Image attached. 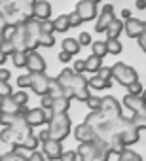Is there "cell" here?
Returning <instances> with one entry per match:
<instances>
[{
	"instance_id": "obj_21",
	"label": "cell",
	"mask_w": 146,
	"mask_h": 161,
	"mask_svg": "<svg viewBox=\"0 0 146 161\" xmlns=\"http://www.w3.org/2000/svg\"><path fill=\"white\" fill-rule=\"evenodd\" d=\"M86 64H87V72H97V74H99V70L103 68V61H101V57H97V55H89V57L86 59Z\"/></svg>"
},
{
	"instance_id": "obj_36",
	"label": "cell",
	"mask_w": 146,
	"mask_h": 161,
	"mask_svg": "<svg viewBox=\"0 0 146 161\" xmlns=\"http://www.w3.org/2000/svg\"><path fill=\"white\" fill-rule=\"evenodd\" d=\"M40 27H42V32H49V34H53V31H55V23L49 21V19L40 21Z\"/></svg>"
},
{
	"instance_id": "obj_46",
	"label": "cell",
	"mask_w": 146,
	"mask_h": 161,
	"mask_svg": "<svg viewBox=\"0 0 146 161\" xmlns=\"http://www.w3.org/2000/svg\"><path fill=\"white\" fill-rule=\"evenodd\" d=\"M10 70L8 68H2V70H0V80H2V84H8V80H10Z\"/></svg>"
},
{
	"instance_id": "obj_11",
	"label": "cell",
	"mask_w": 146,
	"mask_h": 161,
	"mask_svg": "<svg viewBox=\"0 0 146 161\" xmlns=\"http://www.w3.org/2000/svg\"><path fill=\"white\" fill-rule=\"evenodd\" d=\"M144 31H146V21H140V19H137V17L125 21V32H127L129 38H137V40H138Z\"/></svg>"
},
{
	"instance_id": "obj_5",
	"label": "cell",
	"mask_w": 146,
	"mask_h": 161,
	"mask_svg": "<svg viewBox=\"0 0 146 161\" xmlns=\"http://www.w3.org/2000/svg\"><path fill=\"white\" fill-rule=\"evenodd\" d=\"M114 19H116V17H114V6H112V4H104L103 10H101V14H99V17H97L95 29H97L99 32H106L108 25H110Z\"/></svg>"
},
{
	"instance_id": "obj_42",
	"label": "cell",
	"mask_w": 146,
	"mask_h": 161,
	"mask_svg": "<svg viewBox=\"0 0 146 161\" xmlns=\"http://www.w3.org/2000/svg\"><path fill=\"white\" fill-rule=\"evenodd\" d=\"M38 140L44 144V142H48V140H51V133H49V129L46 127V129H42L40 133H38Z\"/></svg>"
},
{
	"instance_id": "obj_18",
	"label": "cell",
	"mask_w": 146,
	"mask_h": 161,
	"mask_svg": "<svg viewBox=\"0 0 146 161\" xmlns=\"http://www.w3.org/2000/svg\"><path fill=\"white\" fill-rule=\"evenodd\" d=\"M101 112H110V114H121V106L114 97H103V108Z\"/></svg>"
},
{
	"instance_id": "obj_20",
	"label": "cell",
	"mask_w": 146,
	"mask_h": 161,
	"mask_svg": "<svg viewBox=\"0 0 146 161\" xmlns=\"http://www.w3.org/2000/svg\"><path fill=\"white\" fill-rule=\"evenodd\" d=\"M53 23H55V31H59V32H65V31L70 29V17H68V14L57 15L53 19Z\"/></svg>"
},
{
	"instance_id": "obj_39",
	"label": "cell",
	"mask_w": 146,
	"mask_h": 161,
	"mask_svg": "<svg viewBox=\"0 0 146 161\" xmlns=\"http://www.w3.org/2000/svg\"><path fill=\"white\" fill-rule=\"evenodd\" d=\"M68 17H70V27H78L84 19L80 17V14L78 12H72V14H68Z\"/></svg>"
},
{
	"instance_id": "obj_2",
	"label": "cell",
	"mask_w": 146,
	"mask_h": 161,
	"mask_svg": "<svg viewBox=\"0 0 146 161\" xmlns=\"http://www.w3.org/2000/svg\"><path fill=\"white\" fill-rule=\"evenodd\" d=\"M112 76H114V80H116L118 84H121V86H125V87H131L133 84L138 82L137 70L131 68V66L125 64V63H116V64L112 66Z\"/></svg>"
},
{
	"instance_id": "obj_40",
	"label": "cell",
	"mask_w": 146,
	"mask_h": 161,
	"mask_svg": "<svg viewBox=\"0 0 146 161\" xmlns=\"http://www.w3.org/2000/svg\"><path fill=\"white\" fill-rule=\"evenodd\" d=\"M99 76H101L103 80H106V82H112V78H114V76H112V68H106V66L99 70Z\"/></svg>"
},
{
	"instance_id": "obj_27",
	"label": "cell",
	"mask_w": 146,
	"mask_h": 161,
	"mask_svg": "<svg viewBox=\"0 0 146 161\" xmlns=\"http://www.w3.org/2000/svg\"><path fill=\"white\" fill-rule=\"evenodd\" d=\"M118 161H142V157H140L138 153H135L133 150H129V148H127L123 153H120V155H118Z\"/></svg>"
},
{
	"instance_id": "obj_13",
	"label": "cell",
	"mask_w": 146,
	"mask_h": 161,
	"mask_svg": "<svg viewBox=\"0 0 146 161\" xmlns=\"http://www.w3.org/2000/svg\"><path fill=\"white\" fill-rule=\"evenodd\" d=\"M120 140L125 144V148L131 146V144H135V142L138 140V129L133 125V121H127V123H125V127H123L121 133H120Z\"/></svg>"
},
{
	"instance_id": "obj_44",
	"label": "cell",
	"mask_w": 146,
	"mask_h": 161,
	"mask_svg": "<svg viewBox=\"0 0 146 161\" xmlns=\"http://www.w3.org/2000/svg\"><path fill=\"white\" fill-rule=\"evenodd\" d=\"M12 95H14V91H12V87L8 84L0 86V97H12Z\"/></svg>"
},
{
	"instance_id": "obj_25",
	"label": "cell",
	"mask_w": 146,
	"mask_h": 161,
	"mask_svg": "<svg viewBox=\"0 0 146 161\" xmlns=\"http://www.w3.org/2000/svg\"><path fill=\"white\" fill-rule=\"evenodd\" d=\"M12 61H14L15 66H27V63H29V51H15L12 55Z\"/></svg>"
},
{
	"instance_id": "obj_47",
	"label": "cell",
	"mask_w": 146,
	"mask_h": 161,
	"mask_svg": "<svg viewBox=\"0 0 146 161\" xmlns=\"http://www.w3.org/2000/svg\"><path fill=\"white\" fill-rule=\"evenodd\" d=\"M70 57H72V55H70V53H66V51H63V49H61V51H59V55H57V59H59L61 63H68V61H70Z\"/></svg>"
},
{
	"instance_id": "obj_10",
	"label": "cell",
	"mask_w": 146,
	"mask_h": 161,
	"mask_svg": "<svg viewBox=\"0 0 146 161\" xmlns=\"http://www.w3.org/2000/svg\"><path fill=\"white\" fill-rule=\"evenodd\" d=\"M42 153H44L48 159H61L65 152H63L61 142L55 140V138H51V140H48V142L42 144Z\"/></svg>"
},
{
	"instance_id": "obj_31",
	"label": "cell",
	"mask_w": 146,
	"mask_h": 161,
	"mask_svg": "<svg viewBox=\"0 0 146 161\" xmlns=\"http://www.w3.org/2000/svg\"><path fill=\"white\" fill-rule=\"evenodd\" d=\"M53 44H55V36L49 34V32H42V36H40V46H44V47H51Z\"/></svg>"
},
{
	"instance_id": "obj_37",
	"label": "cell",
	"mask_w": 146,
	"mask_h": 161,
	"mask_svg": "<svg viewBox=\"0 0 146 161\" xmlns=\"http://www.w3.org/2000/svg\"><path fill=\"white\" fill-rule=\"evenodd\" d=\"M127 91H129V95H135V97H142V86H140V82H137V84H133L131 87H127Z\"/></svg>"
},
{
	"instance_id": "obj_48",
	"label": "cell",
	"mask_w": 146,
	"mask_h": 161,
	"mask_svg": "<svg viewBox=\"0 0 146 161\" xmlns=\"http://www.w3.org/2000/svg\"><path fill=\"white\" fill-rule=\"evenodd\" d=\"M120 19H125V21L133 19V17H131V10H129V8H123V10H121V15H120Z\"/></svg>"
},
{
	"instance_id": "obj_49",
	"label": "cell",
	"mask_w": 146,
	"mask_h": 161,
	"mask_svg": "<svg viewBox=\"0 0 146 161\" xmlns=\"http://www.w3.org/2000/svg\"><path fill=\"white\" fill-rule=\"evenodd\" d=\"M44 157H46V155H44L42 152H34V153H32V157H31L29 161H44Z\"/></svg>"
},
{
	"instance_id": "obj_51",
	"label": "cell",
	"mask_w": 146,
	"mask_h": 161,
	"mask_svg": "<svg viewBox=\"0 0 146 161\" xmlns=\"http://www.w3.org/2000/svg\"><path fill=\"white\" fill-rule=\"evenodd\" d=\"M138 10H144L146 8V0H137V4H135Z\"/></svg>"
},
{
	"instance_id": "obj_8",
	"label": "cell",
	"mask_w": 146,
	"mask_h": 161,
	"mask_svg": "<svg viewBox=\"0 0 146 161\" xmlns=\"http://www.w3.org/2000/svg\"><path fill=\"white\" fill-rule=\"evenodd\" d=\"M76 12L80 14V17L84 21H89L93 17H99L97 15V2H95V0H82V2H78Z\"/></svg>"
},
{
	"instance_id": "obj_35",
	"label": "cell",
	"mask_w": 146,
	"mask_h": 161,
	"mask_svg": "<svg viewBox=\"0 0 146 161\" xmlns=\"http://www.w3.org/2000/svg\"><path fill=\"white\" fill-rule=\"evenodd\" d=\"M72 70H74L76 74H82L84 70H87V64H86V59H78V61H74V66H72Z\"/></svg>"
},
{
	"instance_id": "obj_12",
	"label": "cell",
	"mask_w": 146,
	"mask_h": 161,
	"mask_svg": "<svg viewBox=\"0 0 146 161\" xmlns=\"http://www.w3.org/2000/svg\"><path fill=\"white\" fill-rule=\"evenodd\" d=\"M27 68H29V74H44V70H46V59L42 55H38L36 51H31L29 53Z\"/></svg>"
},
{
	"instance_id": "obj_3",
	"label": "cell",
	"mask_w": 146,
	"mask_h": 161,
	"mask_svg": "<svg viewBox=\"0 0 146 161\" xmlns=\"http://www.w3.org/2000/svg\"><path fill=\"white\" fill-rule=\"evenodd\" d=\"M48 129L51 133V138L61 142L70 133V118H68V114H55V118L48 123Z\"/></svg>"
},
{
	"instance_id": "obj_24",
	"label": "cell",
	"mask_w": 146,
	"mask_h": 161,
	"mask_svg": "<svg viewBox=\"0 0 146 161\" xmlns=\"http://www.w3.org/2000/svg\"><path fill=\"white\" fill-rule=\"evenodd\" d=\"M110 84H112V82L103 80L99 74H95V76L89 78V87H93V89H104V87H110Z\"/></svg>"
},
{
	"instance_id": "obj_34",
	"label": "cell",
	"mask_w": 146,
	"mask_h": 161,
	"mask_svg": "<svg viewBox=\"0 0 146 161\" xmlns=\"http://www.w3.org/2000/svg\"><path fill=\"white\" fill-rule=\"evenodd\" d=\"M17 86L19 87H31L32 86V74H21L17 78Z\"/></svg>"
},
{
	"instance_id": "obj_14",
	"label": "cell",
	"mask_w": 146,
	"mask_h": 161,
	"mask_svg": "<svg viewBox=\"0 0 146 161\" xmlns=\"http://www.w3.org/2000/svg\"><path fill=\"white\" fill-rule=\"evenodd\" d=\"M19 110H21V106L14 101V95L0 97V112H2V116H17Z\"/></svg>"
},
{
	"instance_id": "obj_50",
	"label": "cell",
	"mask_w": 146,
	"mask_h": 161,
	"mask_svg": "<svg viewBox=\"0 0 146 161\" xmlns=\"http://www.w3.org/2000/svg\"><path fill=\"white\" fill-rule=\"evenodd\" d=\"M138 46H140V47H142V51L146 53V31H144V32H142V36L138 38Z\"/></svg>"
},
{
	"instance_id": "obj_9",
	"label": "cell",
	"mask_w": 146,
	"mask_h": 161,
	"mask_svg": "<svg viewBox=\"0 0 146 161\" xmlns=\"http://www.w3.org/2000/svg\"><path fill=\"white\" fill-rule=\"evenodd\" d=\"M31 15L34 19H38V21H46L51 15V6L46 2V0H34V2H32V10H31Z\"/></svg>"
},
{
	"instance_id": "obj_26",
	"label": "cell",
	"mask_w": 146,
	"mask_h": 161,
	"mask_svg": "<svg viewBox=\"0 0 146 161\" xmlns=\"http://www.w3.org/2000/svg\"><path fill=\"white\" fill-rule=\"evenodd\" d=\"M133 125L137 129H146V108L142 112H138V114L133 116Z\"/></svg>"
},
{
	"instance_id": "obj_41",
	"label": "cell",
	"mask_w": 146,
	"mask_h": 161,
	"mask_svg": "<svg viewBox=\"0 0 146 161\" xmlns=\"http://www.w3.org/2000/svg\"><path fill=\"white\" fill-rule=\"evenodd\" d=\"M78 42H80V46H89V44H91V34L84 31V32L78 36Z\"/></svg>"
},
{
	"instance_id": "obj_33",
	"label": "cell",
	"mask_w": 146,
	"mask_h": 161,
	"mask_svg": "<svg viewBox=\"0 0 146 161\" xmlns=\"http://www.w3.org/2000/svg\"><path fill=\"white\" fill-rule=\"evenodd\" d=\"M14 152H15L19 157H23L25 161H29V159L32 157V153H34L32 150H29V148H25V146H15V150H14Z\"/></svg>"
},
{
	"instance_id": "obj_29",
	"label": "cell",
	"mask_w": 146,
	"mask_h": 161,
	"mask_svg": "<svg viewBox=\"0 0 146 161\" xmlns=\"http://www.w3.org/2000/svg\"><path fill=\"white\" fill-rule=\"evenodd\" d=\"M121 42L120 40H106V49H108V53H112V55H118L120 51H121Z\"/></svg>"
},
{
	"instance_id": "obj_45",
	"label": "cell",
	"mask_w": 146,
	"mask_h": 161,
	"mask_svg": "<svg viewBox=\"0 0 146 161\" xmlns=\"http://www.w3.org/2000/svg\"><path fill=\"white\" fill-rule=\"evenodd\" d=\"M2 161H25V159L19 157L15 152H12V153H8V155H2Z\"/></svg>"
},
{
	"instance_id": "obj_16",
	"label": "cell",
	"mask_w": 146,
	"mask_h": 161,
	"mask_svg": "<svg viewBox=\"0 0 146 161\" xmlns=\"http://www.w3.org/2000/svg\"><path fill=\"white\" fill-rule=\"evenodd\" d=\"M25 119H27V123L31 127H34V125H42L46 121V116H44V110L42 108H31L29 114L25 116Z\"/></svg>"
},
{
	"instance_id": "obj_22",
	"label": "cell",
	"mask_w": 146,
	"mask_h": 161,
	"mask_svg": "<svg viewBox=\"0 0 146 161\" xmlns=\"http://www.w3.org/2000/svg\"><path fill=\"white\" fill-rule=\"evenodd\" d=\"M49 95H51L53 99H61V97H65V89H63V86L59 84V80H57V78H51V84H49Z\"/></svg>"
},
{
	"instance_id": "obj_30",
	"label": "cell",
	"mask_w": 146,
	"mask_h": 161,
	"mask_svg": "<svg viewBox=\"0 0 146 161\" xmlns=\"http://www.w3.org/2000/svg\"><path fill=\"white\" fill-rule=\"evenodd\" d=\"M87 106L91 108V112H101V108H103V97H89V101H87Z\"/></svg>"
},
{
	"instance_id": "obj_32",
	"label": "cell",
	"mask_w": 146,
	"mask_h": 161,
	"mask_svg": "<svg viewBox=\"0 0 146 161\" xmlns=\"http://www.w3.org/2000/svg\"><path fill=\"white\" fill-rule=\"evenodd\" d=\"M14 101L19 104V106H27L29 103V95L25 91H14Z\"/></svg>"
},
{
	"instance_id": "obj_6",
	"label": "cell",
	"mask_w": 146,
	"mask_h": 161,
	"mask_svg": "<svg viewBox=\"0 0 146 161\" xmlns=\"http://www.w3.org/2000/svg\"><path fill=\"white\" fill-rule=\"evenodd\" d=\"M49 84H51V78L46 76V72L44 74H32V86H31V89L36 95L44 97V95H49Z\"/></svg>"
},
{
	"instance_id": "obj_4",
	"label": "cell",
	"mask_w": 146,
	"mask_h": 161,
	"mask_svg": "<svg viewBox=\"0 0 146 161\" xmlns=\"http://www.w3.org/2000/svg\"><path fill=\"white\" fill-rule=\"evenodd\" d=\"M25 27H27V51H34L38 46H40V36H42V27H40V21L31 17L25 21Z\"/></svg>"
},
{
	"instance_id": "obj_7",
	"label": "cell",
	"mask_w": 146,
	"mask_h": 161,
	"mask_svg": "<svg viewBox=\"0 0 146 161\" xmlns=\"http://www.w3.org/2000/svg\"><path fill=\"white\" fill-rule=\"evenodd\" d=\"M74 136L80 140V144H86V142H93V140H97V133H95V129L89 125V123H80V125H76V129H74Z\"/></svg>"
},
{
	"instance_id": "obj_43",
	"label": "cell",
	"mask_w": 146,
	"mask_h": 161,
	"mask_svg": "<svg viewBox=\"0 0 146 161\" xmlns=\"http://www.w3.org/2000/svg\"><path fill=\"white\" fill-rule=\"evenodd\" d=\"M59 161H78V152H65Z\"/></svg>"
},
{
	"instance_id": "obj_38",
	"label": "cell",
	"mask_w": 146,
	"mask_h": 161,
	"mask_svg": "<svg viewBox=\"0 0 146 161\" xmlns=\"http://www.w3.org/2000/svg\"><path fill=\"white\" fill-rule=\"evenodd\" d=\"M53 103H55V99H53L51 95L40 97V106H42V108H53Z\"/></svg>"
},
{
	"instance_id": "obj_19",
	"label": "cell",
	"mask_w": 146,
	"mask_h": 161,
	"mask_svg": "<svg viewBox=\"0 0 146 161\" xmlns=\"http://www.w3.org/2000/svg\"><path fill=\"white\" fill-rule=\"evenodd\" d=\"M61 46H63V51H66V53H70V55H76V53L80 51V47H82L76 38H65Z\"/></svg>"
},
{
	"instance_id": "obj_52",
	"label": "cell",
	"mask_w": 146,
	"mask_h": 161,
	"mask_svg": "<svg viewBox=\"0 0 146 161\" xmlns=\"http://www.w3.org/2000/svg\"><path fill=\"white\" fill-rule=\"evenodd\" d=\"M142 101H144V103H146V91H144V93H142Z\"/></svg>"
},
{
	"instance_id": "obj_15",
	"label": "cell",
	"mask_w": 146,
	"mask_h": 161,
	"mask_svg": "<svg viewBox=\"0 0 146 161\" xmlns=\"http://www.w3.org/2000/svg\"><path fill=\"white\" fill-rule=\"evenodd\" d=\"M123 106H127V110L129 112H133V114H138V112H142L144 108H146V103L142 101V97H135V95H125V99H123Z\"/></svg>"
},
{
	"instance_id": "obj_17",
	"label": "cell",
	"mask_w": 146,
	"mask_h": 161,
	"mask_svg": "<svg viewBox=\"0 0 146 161\" xmlns=\"http://www.w3.org/2000/svg\"><path fill=\"white\" fill-rule=\"evenodd\" d=\"M121 31H125V23H123L121 19L116 17V19L108 25V29H106V36H108V40H118V36H120Z\"/></svg>"
},
{
	"instance_id": "obj_23",
	"label": "cell",
	"mask_w": 146,
	"mask_h": 161,
	"mask_svg": "<svg viewBox=\"0 0 146 161\" xmlns=\"http://www.w3.org/2000/svg\"><path fill=\"white\" fill-rule=\"evenodd\" d=\"M68 104H70V99L61 97V99H55V103H53V108H51V110H53L55 114H66Z\"/></svg>"
},
{
	"instance_id": "obj_1",
	"label": "cell",
	"mask_w": 146,
	"mask_h": 161,
	"mask_svg": "<svg viewBox=\"0 0 146 161\" xmlns=\"http://www.w3.org/2000/svg\"><path fill=\"white\" fill-rule=\"evenodd\" d=\"M78 155L82 161H108L112 150H110V144L97 138L93 142H86V144H80L78 146Z\"/></svg>"
},
{
	"instance_id": "obj_28",
	"label": "cell",
	"mask_w": 146,
	"mask_h": 161,
	"mask_svg": "<svg viewBox=\"0 0 146 161\" xmlns=\"http://www.w3.org/2000/svg\"><path fill=\"white\" fill-rule=\"evenodd\" d=\"M91 49H93V55H97V57H103L104 53H108V49H106V42H93L91 44Z\"/></svg>"
}]
</instances>
